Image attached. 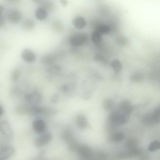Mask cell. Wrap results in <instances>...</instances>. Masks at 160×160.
Here are the masks:
<instances>
[{"label":"cell","instance_id":"6da1fadb","mask_svg":"<svg viewBox=\"0 0 160 160\" xmlns=\"http://www.w3.org/2000/svg\"><path fill=\"white\" fill-rule=\"evenodd\" d=\"M129 118V116L123 114L116 110L110 114L109 119L111 124L117 126L126 123Z\"/></svg>","mask_w":160,"mask_h":160},{"label":"cell","instance_id":"d4e9b609","mask_svg":"<svg viewBox=\"0 0 160 160\" xmlns=\"http://www.w3.org/2000/svg\"><path fill=\"white\" fill-rule=\"evenodd\" d=\"M42 112L41 108L37 106H34L32 107L30 110V114L32 115H36L40 114Z\"/></svg>","mask_w":160,"mask_h":160},{"label":"cell","instance_id":"f546056e","mask_svg":"<svg viewBox=\"0 0 160 160\" xmlns=\"http://www.w3.org/2000/svg\"><path fill=\"white\" fill-rule=\"evenodd\" d=\"M60 70V68L59 66H55L52 67L50 69L51 71L52 72H55L59 70Z\"/></svg>","mask_w":160,"mask_h":160},{"label":"cell","instance_id":"cb8c5ba5","mask_svg":"<svg viewBox=\"0 0 160 160\" xmlns=\"http://www.w3.org/2000/svg\"><path fill=\"white\" fill-rule=\"evenodd\" d=\"M21 74L20 70L17 69L14 70L11 75V79L12 81L15 82L17 81L19 79Z\"/></svg>","mask_w":160,"mask_h":160},{"label":"cell","instance_id":"9a60e30c","mask_svg":"<svg viewBox=\"0 0 160 160\" xmlns=\"http://www.w3.org/2000/svg\"><path fill=\"white\" fill-rule=\"evenodd\" d=\"M76 122L78 126L82 129L85 128L88 124L87 118L83 115H79L77 117Z\"/></svg>","mask_w":160,"mask_h":160},{"label":"cell","instance_id":"8992f818","mask_svg":"<svg viewBox=\"0 0 160 160\" xmlns=\"http://www.w3.org/2000/svg\"><path fill=\"white\" fill-rule=\"evenodd\" d=\"M52 138V135L49 133L42 135L36 139L35 141V144L38 147L43 146L48 144Z\"/></svg>","mask_w":160,"mask_h":160},{"label":"cell","instance_id":"9c48e42d","mask_svg":"<svg viewBox=\"0 0 160 160\" xmlns=\"http://www.w3.org/2000/svg\"><path fill=\"white\" fill-rule=\"evenodd\" d=\"M77 151L80 156L84 159H88L91 155L90 149L85 145L79 146L77 149Z\"/></svg>","mask_w":160,"mask_h":160},{"label":"cell","instance_id":"7402d4cb","mask_svg":"<svg viewBox=\"0 0 160 160\" xmlns=\"http://www.w3.org/2000/svg\"><path fill=\"white\" fill-rule=\"evenodd\" d=\"M160 142L157 140L154 141L152 142L149 145L148 150L151 152H154L160 148Z\"/></svg>","mask_w":160,"mask_h":160},{"label":"cell","instance_id":"4316f807","mask_svg":"<svg viewBox=\"0 0 160 160\" xmlns=\"http://www.w3.org/2000/svg\"><path fill=\"white\" fill-rule=\"evenodd\" d=\"M137 144V142L135 140H130L127 143L126 145L128 148L134 147Z\"/></svg>","mask_w":160,"mask_h":160},{"label":"cell","instance_id":"ac0fdd59","mask_svg":"<svg viewBox=\"0 0 160 160\" xmlns=\"http://www.w3.org/2000/svg\"><path fill=\"white\" fill-rule=\"evenodd\" d=\"M102 36L96 31H94L91 35V39L93 42L96 45L99 44L102 41Z\"/></svg>","mask_w":160,"mask_h":160},{"label":"cell","instance_id":"2e32d148","mask_svg":"<svg viewBox=\"0 0 160 160\" xmlns=\"http://www.w3.org/2000/svg\"><path fill=\"white\" fill-rule=\"evenodd\" d=\"M95 30L103 36L109 33L110 32V28L108 25L100 24L97 26Z\"/></svg>","mask_w":160,"mask_h":160},{"label":"cell","instance_id":"484cf974","mask_svg":"<svg viewBox=\"0 0 160 160\" xmlns=\"http://www.w3.org/2000/svg\"><path fill=\"white\" fill-rule=\"evenodd\" d=\"M43 62L46 64H51L55 61L54 58L51 56H47L44 57L42 59Z\"/></svg>","mask_w":160,"mask_h":160},{"label":"cell","instance_id":"4fadbf2b","mask_svg":"<svg viewBox=\"0 0 160 160\" xmlns=\"http://www.w3.org/2000/svg\"><path fill=\"white\" fill-rule=\"evenodd\" d=\"M26 100L31 103H36L39 102L41 99L39 94L37 92H32L28 93L25 96Z\"/></svg>","mask_w":160,"mask_h":160},{"label":"cell","instance_id":"7a4b0ae2","mask_svg":"<svg viewBox=\"0 0 160 160\" xmlns=\"http://www.w3.org/2000/svg\"><path fill=\"white\" fill-rule=\"evenodd\" d=\"M89 38L88 35L86 33H75L70 37V43L73 46H80L85 45L88 42Z\"/></svg>","mask_w":160,"mask_h":160},{"label":"cell","instance_id":"d6a6232c","mask_svg":"<svg viewBox=\"0 0 160 160\" xmlns=\"http://www.w3.org/2000/svg\"><path fill=\"white\" fill-rule=\"evenodd\" d=\"M61 4L64 6H66L68 3L67 1H61Z\"/></svg>","mask_w":160,"mask_h":160},{"label":"cell","instance_id":"44dd1931","mask_svg":"<svg viewBox=\"0 0 160 160\" xmlns=\"http://www.w3.org/2000/svg\"><path fill=\"white\" fill-rule=\"evenodd\" d=\"M114 105L113 101L110 99H105L103 101V105L104 108L106 110L111 109Z\"/></svg>","mask_w":160,"mask_h":160},{"label":"cell","instance_id":"e0dca14e","mask_svg":"<svg viewBox=\"0 0 160 160\" xmlns=\"http://www.w3.org/2000/svg\"><path fill=\"white\" fill-rule=\"evenodd\" d=\"M35 25L34 21L31 19H27L24 21L23 24V27L26 30L29 31L32 29Z\"/></svg>","mask_w":160,"mask_h":160},{"label":"cell","instance_id":"52a82bcc","mask_svg":"<svg viewBox=\"0 0 160 160\" xmlns=\"http://www.w3.org/2000/svg\"><path fill=\"white\" fill-rule=\"evenodd\" d=\"M133 109V107L130 102L126 100L120 103L117 110L124 114L130 115Z\"/></svg>","mask_w":160,"mask_h":160},{"label":"cell","instance_id":"ffe728a7","mask_svg":"<svg viewBox=\"0 0 160 160\" xmlns=\"http://www.w3.org/2000/svg\"><path fill=\"white\" fill-rule=\"evenodd\" d=\"M111 66L115 73H118L121 71L122 65L120 62L117 59L114 60L111 63Z\"/></svg>","mask_w":160,"mask_h":160},{"label":"cell","instance_id":"30bf717a","mask_svg":"<svg viewBox=\"0 0 160 160\" xmlns=\"http://www.w3.org/2000/svg\"><path fill=\"white\" fill-rule=\"evenodd\" d=\"M22 15L20 11L15 10L10 12L8 15L9 21L12 23H17L22 20Z\"/></svg>","mask_w":160,"mask_h":160},{"label":"cell","instance_id":"7c38bea8","mask_svg":"<svg viewBox=\"0 0 160 160\" xmlns=\"http://www.w3.org/2000/svg\"><path fill=\"white\" fill-rule=\"evenodd\" d=\"M73 24L76 28L80 30L85 27L86 23L84 18L82 17L78 16L73 19Z\"/></svg>","mask_w":160,"mask_h":160},{"label":"cell","instance_id":"5bb4252c","mask_svg":"<svg viewBox=\"0 0 160 160\" xmlns=\"http://www.w3.org/2000/svg\"><path fill=\"white\" fill-rule=\"evenodd\" d=\"M35 15L36 18L39 20H44L48 16L47 11L42 7H39L36 10Z\"/></svg>","mask_w":160,"mask_h":160},{"label":"cell","instance_id":"d6986e66","mask_svg":"<svg viewBox=\"0 0 160 160\" xmlns=\"http://www.w3.org/2000/svg\"><path fill=\"white\" fill-rule=\"evenodd\" d=\"M124 138V133L120 132H118L114 133L112 135V140L115 142H119L122 141Z\"/></svg>","mask_w":160,"mask_h":160},{"label":"cell","instance_id":"1f68e13d","mask_svg":"<svg viewBox=\"0 0 160 160\" xmlns=\"http://www.w3.org/2000/svg\"><path fill=\"white\" fill-rule=\"evenodd\" d=\"M4 10V7L3 6L0 4V17L2 16V13Z\"/></svg>","mask_w":160,"mask_h":160},{"label":"cell","instance_id":"5b68a950","mask_svg":"<svg viewBox=\"0 0 160 160\" xmlns=\"http://www.w3.org/2000/svg\"><path fill=\"white\" fill-rule=\"evenodd\" d=\"M21 56L22 59L28 63H33L36 59V55L34 52L28 48L23 49L21 52Z\"/></svg>","mask_w":160,"mask_h":160},{"label":"cell","instance_id":"8fae6325","mask_svg":"<svg viewBox=\"0 0 160 160\" xmlns=\"http://www.w3.org/2000/svg\"><path fill=\"white\" fill-rule=\"evenodd\" d=\"M149 116L152 125L159 124L160 120V107H157L149 114Z\"/></svg>","mask_w":160,"mask_h":160},{"label":"cell","instance_id":"f1b7e54d","mask_svg":"<svg viewBox=\"0 0 160 160\" xmlns=\"http://www.w3.org/2000/svg\"><path fill=\"white\" fill-rule=\"evenodd\" d=\"M5 23V20L3 16L0 17V27H3Z\"/></svg>","mask_w":160,"mask_h":160},{"label":"cell","instance_id":"83f0119b","mask_svg":"<svg viewBox=\"0 0 160 160\" xmlns=\"http://www.w3.org/2000/svg\"><path fill=\"white\" fill-rule=\"evenodd\" d=\"M95 60L97 61H103L104 60V57L100 54H97L95 57Z\"/></svg>","mask_w":160,"mask_h":160},{"label":"cell","instance_id":"4dcf8cb0","mask_svg":"<svg viewBox=\"0 0 160 160\" xmlns=\"http://www.w3.org/2000/svg\"><path fill=\"white\" fill-rule=\"evenodd\" d=\"M4 112V110L3 107L0 105V117H2L3 115Z\"/></svg>","mask_w":160,"mask_h":160},{"label":"cell","instance_id":"603a6c76","mask_svg":"<svg viewBox=\"0 0 160 160\" xmlns=\"http://www.w3.org/2000/svg\"><path fill=\"white\" fill-rule=\"evenodd\" d=\"M131 80L135 82L138 83L141 81L143 79V75L139 73H135L132 75L130 77Z\"/></svg>","mask_w":160,"mask_h":160},{"label":"cell","instance_id":"277c9868","mask_svg":"<svg viewBox=\"0 0 160 160\" xmlns=\"http://www.w3.org/2000/svg\"><path fill=\"white\" fill-rule=\"evenodd\" d=\"M15 148L11 146H4L0 148V160H7L15 153Z\"/></svg>","mask_w":160,"mask_h":160},{"label":"cell","instance_id":"3957f363","mask_svg":"<svg viewBox=\"0 0 160 160\" xmlns=\"http://www.w3.org/2000/svg\"><path fill=\"white\" fill-rule=\"evenodd\" d=\"M0 131L6 137L12 138L13 136V131L10 123L7 120L0 122Z\"/></svg>","mask_w":160,"mask_h":160},{"label":"cell","instance_id":"ba28073f","mask_svg":"<svg viewBox=\"0 0 160 160\" xmlns=\"http://www.w3.org/2000/svg\"><path fill=\"white\" fill-rule=\"evenodd\" d=\"M32 126L34 131L38 133H42L46 129V123L41 119H38L35 120L33 122Z\"/></svg>","mask_w":160,"mask_h":160}]
</instances>
